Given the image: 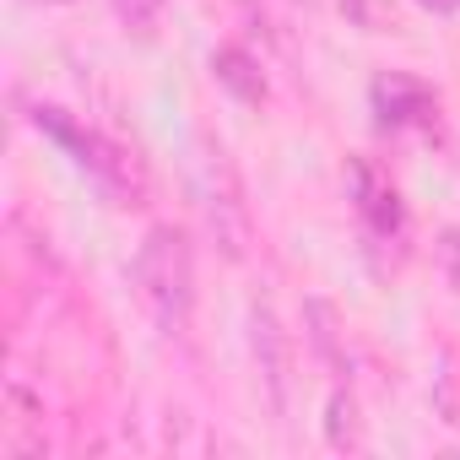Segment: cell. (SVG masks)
<instances>
[{
    "label": "cell",
    "mask_w": 460,
    "mask_h": 460,
    "mask_svg": "<svg viewBox=\"0 0 460 460\" xmlns=\"http://www.w3.org/2000/svg\"><path fill=\"white\" fill-rule=\"evenodd\" d=\"M33 125L49 136V141H60L93 179H98V190L114 200V206H146L152 200V179H146V163L136 157V146H125V141H114V136H103V130H82L71 114H60V109H33Z\"/></svg>",
    "instance_id": "cell-1"
},
{
    "label": "cell",
    "mask_w": 460,
    "mask_h": 460,
    "mask_svg": "<svg viewBox=\"0 0 460 460\" xmlns=\"http://www.w3.org/2000/svg\"><path fill=\"white\" fill-rule=\"evenodd\" d=\"M136 293L146 304V314L163 331H184L190 309H195V261H190V239L184 227L157 222L136 250Z\"/></svg>",
    "instance_id": "cell-2"
},
{
    "label": "cell",
    "mask_w": 460,
    "mask_h": 460,
    "mask_svg": "<svg viewBox=\"0 0 460 460\" xmlns=\"http://www.w3.org/2000/svg\"><path fill=\"white\" fill-rule=\"evenodd\" d=\"M195 206H200L211 244L227 261H244L255 244V222L244 206V184H239L234 163H227V152L217 141H195Z\"/></svg>",
    "instance_id": "cell-3"
},
{
    "label": "cell",
    "mask_w": 460,
    "mask_h": 460,
    "mask_svg": "<svg viewBox=\"0 0 460 460\" xmlns=\"http://www.w3.org/2000/svg\"><path fill=\"white\" fill-rule=\"evenodd\" d=\"M250 352H255V368H261V379H266L271 411L282 417V411H288V385H293V341H288L282 320H277L266 304L250 309Z\"/></svg>",
    "instance_id": "cell-4"
},
{
    "label": "cell",
    "mask_w": 460,
    "mask_h": 460,
    "mask_svg": "<svg viewBox=\"0 0 460 460\" xmlns=\"http://www.w3.org/2000/svg\"><path fill=\"white\" fill-rule=\"evenodd\" d=\"M347 184H352V206H358V217L368 222V234H374V239H395L401 222H406L395 184H390L368 157H352V163H347Z\"/></svg>",
    "instance_id": "cell-5"
},
{
    "label": "cell",
    "mask_w": 460,
    "mask_h": 460,
    "mask_svg": "<svg viewBox=\"0 0 460 460\" xmlns=\"http://www.w3.org/2000/svg\"><path fill=\"white\" fill-rule=\"evenodd\" d=\"M374 114H379V130H406V125H428L438 114L433 93L417 82V76H401V71H385L374 82Z\"/></svg>",
    "instance_id": "cell-6"
},
{
    "label": "cell",
    "mask_w": 460,
    "mask_h": 460,
    "mask_svg": "<svg viewBox=\"0 0 460 460\" xmlns=\"http://www.w3.org/2000/svg\"><path fill=\"white\" fill-rule=\"evenodd\" d=\"M211 76H217V87H227L239 103H266V76H261V66L244 55V49H217L211 55Z\"/></svg>",
    "instance_id": "cell-7"
},
{
    "label": "cell",
    "mask_w": 460,
    "mask_h": 460,
    "mask_svg": "<svg viewBox=\"0 0 460 460\" xmlns=\"http://www.w3.org/2000/svg\"><path fill=\"white\" fill-rule=\"evenodd\" d=\"M304 320H309V336H314V352L341 374L347 368V358H341V320H336V309L325 304V298H309L304 304Z\"/></svg>",
    "instance_id": "cell-8"
},
{
    "label": "cell",
    "mask_w": 460,
    "mask_h": 460,
    "mask_svg": "<svg viewBox=\"0 0 460 460\" xmlns=\"http://www.w3.org/2000/svg\"><path fill=\"white\" fill-rule=\"evenodd\" d=\"M325 438H331V449H358V444H363L352 390H331V406H325Z\"/></svg>",
    "instance_id": "cell-9"
},
{
    "label": "cell",
    "mask_w": 460,
    "mask_h": 460,
    "mask_svg": "<svg viewBox=\"0 0 460 460\" xmlns=\"http://www.w3.org/2000/svg\"><path fill=\"white\" fill-rule=\"evenodd\" d=\"M433 401H438L444 422H455V428H460V368H455V352H444V374H438Z\"/></svg>",
    "instance_id": "cell-10"
},
{
    "label": "cell",
    "mask_w": 460,
    "mask_h": 460,
    "mask_svg": "<svg viewBox=\"0 0 460 460\" xmlns=\"http://www.w3.org/2000/svg\"><path fill=\"white\" fill-rule=\"evenodd\" d=\"M438 266H444L449 293H460V227H444L438 234Z\"/></svg>",
    "instance_id": "cell-11"
},
{
    "label": "cell",
    "mask_w": 460,
    "mask_h": 460,
    "mask_svg": "<svg viewBox=\"0 0 460 460\" xmlns=\"http://www.w3.org/2000/svg\"><path fill=\"white\" fill-rule=\"evenodd\" d=\"M422 12H433V17H455L460 12V0H417Z\"/></svg>",
    "instance_id": "cell-12"
}]
</instances>
